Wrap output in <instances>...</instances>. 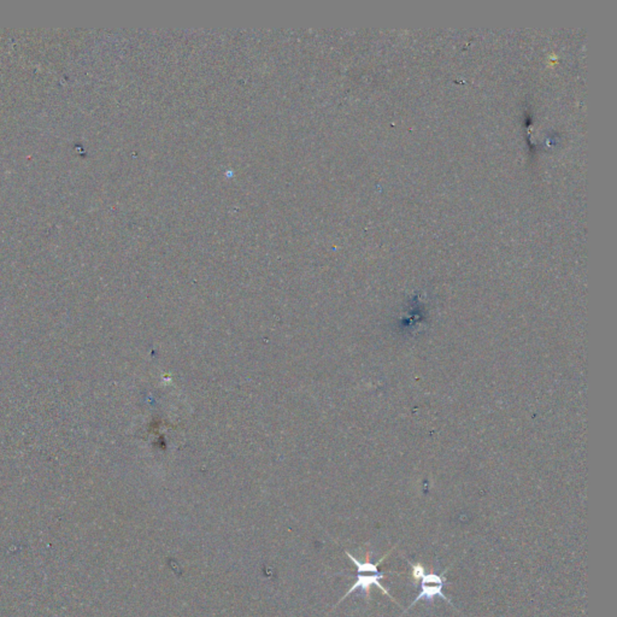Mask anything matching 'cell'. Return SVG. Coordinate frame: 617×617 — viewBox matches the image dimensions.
<instances>
[{
    "label": "cell",
    "mask_w": 617,
    "mask_h": 617,
    "mask_svg": "<svg viewBox=\"0 0 617 617\" xmlns=\"http://www.w3.org/2000/svg\"><path fill=\"white\" fill-rule=\"evenodd\" d=\"M346 555L347 557L351 560L352 563H355V565L357 567V581L353 584L351 589L347 591V594L344 596V598H342L340 602H342L344 599L347 598V596L353 594V592L358 589H363L366 594V597H369V594H371V587L373 585H376L384 594H389L387 589H384V586L380 584V580L384 578V575L385 574H384V573H380L379 569H378V567H379V565H380L382 560H385L387 555L384 556V558L379 560L378 563L361 562V560L355 558L351 554H349L347 551ZM340 602H339V603H340Z\"/></svg>",
    "instance_id": "6da1fadb"
},
{
    "label": "cell",
    "mask_w": 617,
    "mask_h": 617,
    "mask_svg": "<svg viewBox=\"0 0 617 617\" xmlns=\"http://www.w3.org/2000/svg\"><path fill=\"white\" fill-rule=\"evenodd\" d=\"M444 585H445V579L442 578V575L433 574V573L423 575L422 579H421V594H418V598L413 600L410 608H413V605L418 603L421 599L432 600L435 596H439L442 599H447L442 592Z\"/></svg>",
    "instance_id": "7a4b0ae2"
},
{
    "label": "cell",
    "mask_w": 617,
    "mask_h": 617,
    "mask_svg": "<svg viewBox=\"0 0 617 617\" xmlns=\"http://www.w3.org/2000/svg\"><path fill=\"white\" fill-rule=\"evenodd\" d=\"M424 575V568H423L422 565H413V578L415 579V581H418V580L422 579V576Z\"/></svg>",
    "instance_id": "3957f363"
}]
</instances>
